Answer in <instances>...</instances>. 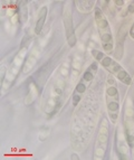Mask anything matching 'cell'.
Returning a JSON list of instances; mask_svg holds the SVG:
<instances>
[{
    "mask_svg": "<svg viewBox=\"0 0 134 160\" xmlns=\"http://www.w3.org/2000/svg\"><path fill=\"white\" fill-rule=\"evenodd\" d=\"M95 20H96L99 36H101V40H102L103 48H104L105 52L111 53L114 44H113V37L112 32H111L110 24H108L104 13L102 12V10L99 8L95 9Z\"/></svg>",
    "mask_w": 134,
    "mask_h": 160,
    "instance_id": "1",
    "label": "cell"
},
{
    "mask_svg": "<svg viewBox=\"0 0 134 160\" xmlns=\"http://www.w3.org/2000/svg\"><path fill=\"white\" fill-rule=\"evenodd\" d=\"M101 64H102L103 67H105L108 72H111L112 74L115 75L118 81H121V82L126 84V85H131L132 84V78L129 75V73L126 72L125 69L121 66L118 63H116L114 59L106 56L101 61Z\"/></svg>",
    "mask_w": 134,
    "mask_h": 160,
    "instance_id": "2",
    "label": "cell"
},
{
    "mask_svg": "<svg viewBox=\"0 0 134 160\" xmlns=\"http://www.w3.org/2000/svg\"><path fill=\"white\" fill-rule=\"evenodd\" d=\"M106 96L108 98L107 101V109H108V114L111 117L112 122L115 123L116 119H117V112H118V93L117 88L115 86H110L106 90Z\"/></svg>",
    "mask_w": 134,
    "mask_h": 160,
    "instance_id": "3",
    "label": "cell"
},
{
    "mask_svg": "<svg viewBox=\"0 0 134 160\" xmlns=\"http://www.w3.org/2000/svg\"><path fill=\"white\" fill-rule=\"evenodd\" d=\"M64 26H65V30H66V37H67V42H68V45L70 47H74L76 45V36H75V30H74V25H73L72 13L68 10H66L64 13Z\"/></svg>",
    "mask_w": 134,
    "mask_h": 160,
    "instance_id": "4",
    "label": "cell"
},
{
    "mask_svg": "<svg viewBox=\"0 0 134 160\" xmlns=\"http://www.w3.org/2000/svg\"><path fill=\"white\" fill-rule=\"evenodd\" d=\"M105 119L102 121V128H101V133L98 134V138H97V147H98V151L101 152V158L103 157L105 151V148H106V142H107V129L105 128Z\"/></svg>",
    "mask_w": 134,
    "mask_h": 160,
    "instance_id": "5",
    "label": "cell"
},
{
    "mask_svg": "<svg viewBox=\"0 0 134 160\" xmlns=\"http://www.w3.org/2000/svg\"><path fill=\"white\" fill-rule=\"evenodd\" d=\"M46 16H47V7H43L40 9L39 15H38V20L36 22V28H35V32L36 34H40L41 29H43L44 25L46 22Z\"/></svg>",
    "mask_w": 134,
    "mask_h": 160,
    "instance_id": "6",
    "label": "cell"
},
{
    "mask_svg": "<svg viewBox=\"0 0 134 160\" xmlns=\"http://www.w3.org/2000/svg\"><path fill=\"white\" fill-rule=\"evenodd\" d=\"M97 72V64L96 63H93L91 66L87 68V71L85 72L83 76V81H86V82H91L94 78V75L96 74Z\"/></svg>",
    "mask_w": 134,
    "mask_h": 160,
    "instance_id": "7",
    "label": "cell"
},
{
    "mask_svg": "<svg viewBox=\"0 0 134 160\" xmlns=\"http://www.w3.org/2000/svg\"><path fill=\"white\" fill-rule=\"evenodd\" d=\"M75 5L82 12H89L92 7L94 6V1H76Z\"/></svg>",
    "mask_w": 134,
    "mask_h": 160,
    "instance_id": "8",
    "label": "cell"
},
{
    "mask_svg": "<svg viewBox=\"0 0 134 160\" xmlns=\"http://www.w3.org/2000/svg\"><path fill=\"white\" fill-rule=\"evenodd\" d=\"M76 92H77V93H79V94H83L84 92H85V90H86V85L85 84H84L83 82H79L77 84V85H76Z\"/></svg>",
    "mask_w": 134,
    "mask_h": 160,
    "instance_id": "9",
    "label": "cell"
},
{
    "mask_svg": "<svg viewBox=\"0 0 134 160\" xmlns=\"http://www.w3.org/2000/svg\"><path fill=\"white\" fill-rule=\"evenodd\" d=\"M92 54H93V56L95 57L96 61H102V59L104 58V55H103L102 52H98V51H96V49L92 51Z\"/></svg>",
    "mask_w": 134,
    "mask_h": 160,
    "instance_id": "10",
    "label": "cell"
},
{
    "mask_svg": "<svg viewBox=\"0 0 134 160\" xmlns=\"http://www.w3.org/2000/svg\"><path fill=\"white\" fill-rule=\"evenodd\" d=\"M79 101H80V94L77 93V92H75V94L73 95V105H74V107H76Z\"/></svg>",
    "mask_w": 134,
    "mask_h": 160,
    "instance_id": "11",
    "label": "cell"
},
{
    "mask_svg": "<svg viewBox=\"0 0 134 160\" xmlns=\"http://www.w3.org/2000/svg\"><path fill=\"white\" fill-rule=\"evenodd\" d=\"M131 32V36H132V37L134 38V24H133V26H132V28H131V32Z\"/></svg>",
    "mask_w": 134,
    "mask_h": 160,
    "instance_id": "12",
    "label": "cell"
},
{
    "mask_svg": "<svg viewBox=\"0 0 134 160\" xmlns=\"http://www.w3.org/2000/svg\"><path fill=\"white\" fill-rule=\"evenodd\" d=\"M70 158H72V159H78V157L76 155H72V157Z\"/></svg>",
    "mask_w": 134,
    "mask_h": 160,
    "instance_id": "13",
    "label": "cell"
}]
</instances>
